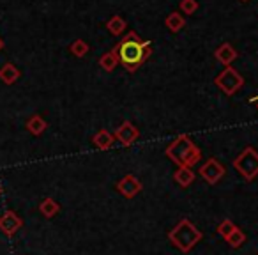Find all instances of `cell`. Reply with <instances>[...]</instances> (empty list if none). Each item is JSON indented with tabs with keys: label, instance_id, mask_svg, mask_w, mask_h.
<instances>
[{
	"label": "cell",
	"instance_id": "obj_14",
	"mask_svg": "<svg viewBox=\"0 0 258 255\" xmlns=\"http://www.w3.org/2000/svg\"><path fill=\"white\" fill-rule=\"evenodd\" d=\"M125 25H127V23H125V20L122 18V16L115 15V16H111V18L108 20L106 29L110 30V34H113V36H120V34L124 32Z\"/></svg>",
	"mask_w": 258,
	"mask_h": 255
},
{
	"label": "cell",
	"instance_id": "obj_22",
	"mask_svg": "<svg viewBox=\"0 0 258 255\" xmlns=\"http://www.w3.org/2000/svg\"><path fill=\"white\" fill-rule=\"evenodd\" d=\"M198 9V2L197 0H180V11L184 15H195Z\"/></svg>",
	"mask_w": 258,
	"mask_h": 255
},
{
	"label": "cell",
	"instance_id": "obj_10",
	"mask_svg": "<svg viewBox=\"0 0 258 255\" xmlns=\"http://www.w3.org/2000/svg\"><path fill=\"white\" fill-rule=\"evenodd\" d=\"M214 55H216V59H218V62H221V64L226 66V68L237 59L235 48H233L230 43H223L221 46H218V50L214 52Z\"/></svg>",
	"mask_w": 258,
	"mask_h": 255
},
{
	"label": "cell",
	"instance_id": "obj_13",
	"mask_svg": "<svg viewBox=\"0 0 258 255\" xmlns=\"http://www.w3.org/2000/svg\"><path fill=\"white\" fill-rule=\"evenodd\" d=\"M165 23L170 32H179V30L186 25V20H184V16L179 15V13H170V15L166 16Z\"/></svg>",
	"mask_w": 258,
	"mask_h": 255
},
{
	"label": "cell",
	"instance_id": "obj_12",
	"mask_svg": "<svg viewBox=\"0 0 258 255\" xmlns=\"http://www.w3.org/2000/svg\"><path fill=\"white\" fill-rule=\"evenodd\" d=\"M173 179L180 188H187L195 181V172L191 170V167H179L173 174Z\"/></svg>",
	"mask_w": 258,
	"mask_h": 255
},
{
	"label": "cell",
	"instance_id": "obj_25",
	"mask_svg": "<svg viewBox=\"0 0 258 255\" xmlns=\"http://www.w3.org/2000/svg\"><path fill=\"white\" fill-rule=\"evenodd\" d=\"M0 191H2V190H0Z\"/></svg>",
	"mask_w": 258,
	"mask_h": 255
},
{
	"label": "cell",
	"instance_id": "obj_24",
	"mask_svg": "<svg viewBox=\"0 0 258 255\" xmlns=\"http://www.w3.org/2000/svg\"><path fill=\"white\" fill-rule=\"evenodd\" d=\"M240 2H249V0H240Z\"/></svg>",
	"mask_w": 258,
	"mask_h": 255
},
{
	"label": "cell",
	"instance_id": "obj_2",
	"mask_svg": "<svg viewBox=\"0 0 258 255\" xmlns=\"http://www.w3.org/2000/svg\"><path fill=\"white\" fill-rule=\"evenodd\" d=\"M168 239L179 248L180 251L187 253L189 250H193L195 244L202 239V232L197 229L193 222L189 220H180L175 227L168 232Z\"/></svg>",
	"mask_w": 258,
	"mask_h": 255
},
{
	"label": "cell",
	"instance_id": "obj_7",
	"mask_svg": "<svg viewBox=\"0 0 258 255\" xmlns=\"http://www.w3.org/2000/svg\"><path fill=\"white\" fill-rule=\"evenodd\" d=\"M113 137L118 140V144H122L124 147H129V145H133L135 142L138 140V137H140V131H138V128L133 124V122L124 121L117 128V131H115Z\"/></svg>",
	"mask_w": 258,
	"mask_h": 255
},
{
	"label": "cell",
	"instance_id": "obj_8",
	"mask_svg": "<svg viewBox=\"0 0 258 255\" xmlns=\"http://www.w3.org/2000/svg\"><path fill=\"white\" fill-rule=\"evenodd\" d=\"M117 190H118V193H122L125 198H133L135 195H138L142 191V183L133 174H127V176H124L117 183Z\"/></svg>",
	"mask_w": 258,
	"mask_h": 255
},
{
	"label": "cell",
	"instance_id": "obj_3",
	"mask_svg": "<svg viewBox=\"0 0 258 255\" xmlns=\"http://www.w3.org/2000/svg\"><path fill=\"white\" fill-rule=\"evenodd\" d=\"M233 167L246 181H253L258 176V152L253 147H246L233 160Z\"/></svg>",
	"mask_w": 258,
	"mask_h": 255
},
{
	"label": "cell",
	"instance_id": "obj_16",
	"mask_svg": "<svg viewBox=\"0 0 258 255\" xmlns=\"http://www.w3.org/2000/svg\"><path fill=\"white\" fill-rule=\"evenodd\" d=\"M27 128H29V131L32 135H41L46 130V122H44V119L41 117V115H34V117H30V121L27 122Z\"/></svg>",
	"mask_w": 258,
	"mask_h": 255
},
{
	"label": "cell",
	"instance_id": "obj_5",
	"mask_svg": "<svg viewBox=\"0 0 258 255\" xmlns=\"http://www.w3.org/2000/svg\"><path fill=\"white\" fill-rule=\"evenodd\" d=\"M214 83L226 94V96H232V94H235L237 90L244 85V78L237 69H233L228 66V68H225L218 76H216Z\"/></svg>",
	"mask_w": 258,
	"mask_h": 255
},
{
	"label": "cell",
	"instance_id": "obj_1",
	"mask_svg": "<svg viewBox=\"0 0 258 255\" xmlns=\"http://www.w3.org/2000/svg\"><path fill=\"white\" fill-rule=\"evenodd\" d=\"M111 52L129 73H135L144 62H147L152 54V48L151 43L140 39L137 32H129Z\"/></svg>",
	"mask_w": 258,
	"mask_h": 255
},
{
	"label": "cell",
	"instance_id": "obj_23",
	"mask_svg": "<svg viewBox=\"0 0 258 255\" xmlns=\"http://www.w3.org/2000/svg\"><path fill=\"white\" fill-rule=\"evenodd\" d=\"M251 103H256V108H258V96H254V97H251Z\"/></svg>",
	"mask_w": 258,
	"mask_h": 255
},
{
	"label": "cell",
	"instance_id": "obj_17",
	"mask_svg": "<svg viewBox=\"0 0 258 255\" xmlns=\"http://www.w3.org/2000/svg\"><path fill=\"white\" fill-rule=\"evenodd\" d=\"M39 211L43 213L46 218H51V216H55L58 213V204L53 200V198H44L43 202L39 204Z\"/></svg>",
	"mask_w": 258,
	"mask_h": 255
},
{
	"label": "cell",
	"instance_id": "obj_15",
	"mask_svg": "<svg viewBox=\"0 0 258 255\" xmlns=\"http://www.w3.org/2000/svg\"><path fill=\"white\" fill-rule=\"evenodd\" d=\"M117 64H118V59L115 57V54L113 52H106V54H103L99 57V66H101V69H104L106 73H111L115 68H117Z\"/></svg>",
	"mask_w": 258,
	"mask_h": 255
},
{
	"label": "cell",
	"instance_id": "obj_21",
	"mask_svg": "<svg viewBox=\"0 0 258 255\" xmlns=\"http://www.w3.org/2000/svg\"><path fill=\"white\" fill-rule=\"evenodd\" d=\"M235 223L232 222V220H223L221 223H219L218 225V232H219V236H223L226 239V237L230 236V234L233 232V230H235Z\"/></svg>",
	"mask_w": 258,
	"mask_h": 255
},
{
	"label": "cell",
	"instance_id": "obj_9",
	"mask_svg": "<svg viewBox=\"0 0 258 255\" xmlns=\"http://www.w3.org/2000/svg\"><path fill=\"white\" fill-rule=\"evenodd\" d=\"M20 227H22V218H20L16 213L8 211L2 218H0V229L4 230L8 236H13Z\"/></svg>",
	"mask_w": 258,
	"mask_h": 255
},
{
	"label": "cell",
	"instance_id": "obj_18",
	"mask_svg": "<svg viewBox=\"0 0 258 255\" xmlns=\"http://www.w3.org/2000/svg\"><path fill=\"white\" fill-rule=\"evenodd\" d=\"M18 76H20V71L11 64L4 66V68H2V71H0V78L4 80L6 83H13L16 78H18Z\"/></svg>",
	"mask_w": 258,
	"mask_h": 255
},
{
	"label": "cell",
	"instance_id": "obj_4",
	"mask_svg": "<svg viewBox=\"0 0 258 255\" xmlns=\"http://www.w3.org/2000/svg\"><path fill=\"white\" fill-rule=\"evenodd\" d=\"M195 147L193 140H191L187 135H179L172 144L166 147L165 155L172 160L173 163H177L179 167H184L186 165V158L189 155V151Z\"/></svg>",
	"mask_w": 258,
	"mask_h": 255
},
{
	"label": "cell",
	"instance_id": "obj_6",
	"mask_svg": "<svg viewBox=\"0 0 258 255\" xmlns=\"http://www.w3.org/2000/svg\"><path fill=\"white\" fill-rule=\"evenodd\" d=\"M225 172H226L225 167H223L216 158L207 160V162H205L204 165H202V169H200L202 179L207 181L209 184H218V181L223 179Z\"/></svg>",
	"mask_w": 258,
	"mask_h": 255
},
{
	"label": "cell",
	"instance_id": "obj_20",
	"mask_svg": "<svg viewBox=\"0 0 258 255\" xmlns=\"http://www.w3.org/2000/svg\"><path fill=\"white\" fill-rule=\"evenodd\" d=\"M69 50H71V54L75 55V57H83V55H87V52H89V44L83 39H76L71 43Z\"/></svg>",
	"mask_w": 258,
	"mask_h": 255
},
{
	"label": "cell",
	"instance_id": "obj_19",
	"mask_svg": "<svg viewBox=\"0 0 258 255\" xmlns=\"http://www.w3.org/2000/svg\"><path fill=\"white\" fill-rule=\"evenodd\" d=\"M226 241H228V244L232 248H239L240 244L246 241V234H244L242 230L239 229V227H235V230H233V232L230 234L228 237H226Z\"/></svg>",
	"mask_w": 258,
	"mask_h": 255
},
{
	"label": "cell",
	"instance_id": "obj_11",
	"mask_svg": "<svg viewBox=\"0 0 258 255\" xmlns=\"http://www.w3.org/2000/svg\"><path fill=\"white\" fill-rule=\"evenodd\" d=\"M92 142H94V145H96L97 149H101V151H106V149H110L111 145L115 144V137L110 133V131L99 130L96 135H94Z\"/></svg>",
	"mask_w": 258,
	"mask_h": 255
}]
</instances>
